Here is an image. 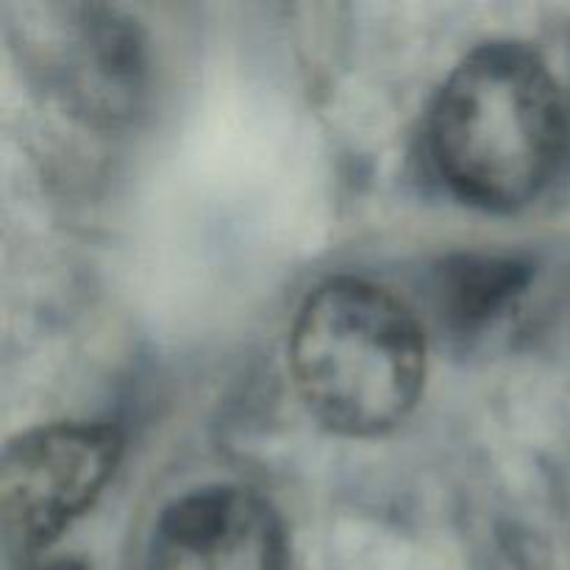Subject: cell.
<instances>
[{
    "mask_svg": "<svg viewBox=\"0 0 570 570\" xmlns=\"http://www.w3.org/2000/svg\"><path fill=\"white\" fill-rule=\"evenodd\" d=\"M570 148V104L534 48L479 45L451 70L429 115V150L451 193L518 212L546 193Z\"/></svg>",
    "mask_w": 570,
    "mask_h": 570,
    "instance_id": "1",
    "label": "cell"
},
{
    "mask_svg": "<svg viewBox=\"0 0 570 570\" xmlns=\"http://www.w3.org/2000/svg\"><path fill=\"white\" fill-rule=\"evenodd\" d=\"M289 371L321 426L343 438H376L421 399L426 334L390 289L354 276L328 278L295 315Z\"/></svg>",
    "mask_w": 570,
    "mask_h": 570,
    "instance_id": "2",
    "label": "cell"
},
{
    "mask_svg": "<svg viewBox=\"0 0 570 570\" xmlns=\"http://www.w3.org/2000/svg\"><path fill=\"white\" fill-rule=\"evenodd\" d=\"M122 454L109 423L65 421L11 440L0 462V518L6 551L37 557L104 493Z\"/></svg>",
    "mask_w": 570,
    "mask_h": 570,
    "instance_id": "3",
    "label": "cell"
},
{
    "mask_svg": "<svg viewBox=\"0 0 570 570\" xmlns=\"http://www.w3.org/2000/svg\"><path fill=\"white\" fill-rule=\"evenodd\" d=\"M28 56L50 92L92 122L126 120L145 95V45L139 28L98 3H45L22 26Z\"/></svg>",
    "mask_w": 570,
    "mask_h": 570,
    "instance_id": "4",
    "label": "cell"
},
{
    "mask_svg": "<svg viewBox=\"0 0 570 570\" xmlns=\"http://www.w3.org/2000/svg\"><path fill=\"white\" fill-rule=\"evenodd\" d=\"M148 570H293V551L282 518L262 495L215 484L161 512Z\"/></svg>",
    "mask_w": 570,
    "mask_h": 570,
    "instance_id": "5",
    "label": "cell"
},
{
    "mask_svg": "<svg viewBox=\"0 0 570 570\" xmlns=\"http://www.w3.org/2000/svg\"><path fill=\"white\" fill-rule=\"evenodd\" d=\"M529 271L499 256H460L440 271L438 315L454 332H476L504 309L523 287Z\"/></svg>",
    "mask_w": 570,
    "mask_h": 570,
    "instance_id": "6",
    "label": "cell"
}]
</instances>
